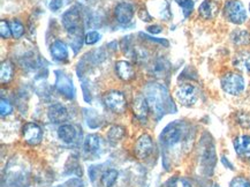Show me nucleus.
<instances>
[{
  "label": "nucleus",
  "instance_id": "1a4fd4ad",
  "mask_svg": "<svg viewBox=\"0 0 250 187\" xmlns=\"http://www.w3.org/2000/svg\"><path fill=\"white\" fill-rule=\"evenodd\" d=\"M201 164L208 172L212 173L213 166L216 164V151H214L213 143L211 140L202 141V150H201Z\"/></svg>",
  "mask_w": 250,
  "mask_h": 187
},
{
  "label": "nucleus",
  "instance_id": "393cba45",
  "mask_svg": "<svg viewBox=\"0 0 250 187\" xmlns=\"http://www.w3.org/2000/svg\"><path fill=\"white\" fill-rule=\"evenodd\" d=\"M124 135L125 128L123 126H119V125H114L107 132V139L111 142H118V141H120L124 138Z\"/></svg>",
  "mask_w": 250,
  "mask_h": 187
},
{
  "label": "nucleus",
  "instance_id": "4c0bfd02",
  "mask_svg": "<svg viewBox=\"0 0 250 187\" xmlns=\"http://www.w3.org/2000/svg\"><path fill=\"white\" fill-rule=\"evenodd\" d=\"M140 36H143V37L148 38V40L152 41V42H157V43L164 44L165 47H167V45H168V42H167V41H165V40H156V38H153V37H150V36H148V35H146V34H143V33H140Z\"/></svg>",
  "mask_w": 250,
  "mask_h": 187
},
{
  "label": "nucleus",
  "instance_id": "f257e3e1",
  "mask_svg": "<svg viewBox=\"0 0 250 187\" xmlns=\"http://www.w3.org/2000/svg\"><path fill=\"white\" fill-rule=\"evenodd\" d=\"M159 140L167 153L173 149L184 150L190 142V127L182 120L173 121L163 130Z\"/></svg>",
  "mask_w": 250,
  "mask_h": 187
},
{
  "label": "nucleus",
  "instance_id": "ddd939ff",
  "mask_svg": "<svg viewBox=\"0 0 250 187\" xmlns=\"http://www.w3.org/2000/svg\"><path fill=\"white\" fill-rule=\"evenodd\" d=\"M114 15L120 24H128L134 18V7L128 2H120L114 9Z\"/></svg>",
  "mask_w": 250,
  "mask_h": 187
},
{
  "label": "nucleus",
  "instance_id": "9b49d317",
  "mask_svg": "<svg viewBox=\"0 0 250 187\" xmlns=\"http://www.w3.org/2000/svg\"><path fill=\"white\" fill-rule=\"evenodd\" d=\"M153 149H155V144H153L151 137L148 134L141 135L135 144V155L137 156V159H148L150 155L153 153Z\"/></svg>",
  "mask_w": 250,
  "mask_h": 187
},
{
  "label": "nucleus",
  "instance_id": "a878e982",
  "mask_svg": "<svg viewBox=\"0 0 250 187\" xmlns=\"http://www.w3.org/2000/svg\"><path fill=\"white\" fill-rule=\"evenodd\" d=\"M9 25H11V30H12V36L14 38H21L22 35L24 34V27L23 24L21 23L19 20H12L9 22Z\"/></svg>",
  "mask_w": 250,
  "mask_h": 187
},
{
  "label": "nucleus",
  "instance_id": "7c9ffc66",
  "mask_svg": "<svg viewBox=\"0 0 250 187\" xmlns=\"http://www.w3.org/2000/svg\"><path fill=\"white\" fill-rule=\"evenodd\" d=\"M168 63L166 60H157L155 63V65H152V72H155L157 74H162L165 73L168 69Z\"/></svg>",
  "mask_w": 250,
  "mask_h": 187
},
{
  "label": "nucleus",
  "instance_id": "c756f323",
  "mask_svg": "<svg viewBox=\"0 0 250 187\" xmlns=\"http://www.w3.org/2000/svg\"><path fill=\"white\" fill-rule=\"evenodd\" d=\"M13 112V106L9 101L5 98H1V101H0V115H1V117H5V116H8L11 115Z\"/></svg>",
  "mask_w": 250,
  "mask_h": 187
},
{
  "label": "nucleus",
  "instance_id": "f03ea898",
  "mask_svg": "<svg viewBox=\"0 0 250 187\" xmlns=\"http://www.w3.org/2000/svg\"><path fill=\"white\" fill-rule=\"evenodd\" d=\"M146 93L150 110H152L158 118L163 117L172 108L175 109L172 104L168 90L165 86L159 85V83H150L146 86Z\"/></svg>",
  "mask_w": 250,
  "mask_h": 187
},
{
  "label": "nucleus",
  "instance_id": "473e14b6",
  "mask_svg": "<svg viewBox=\"0 0 250 187\" xmlns=\"http://www.w3.org/2000/svg\"><path fill=\"white\" fill-rule=\"evenodd\" d=\"M99 40H101V34H99L98 31H95V30L89 31V33L84 36V42H85V44H88V45H94L97 43Z\"/></svg>",
  "mask_w": 250,
  "mask_h": 187
},
{
  "label": "nucleus",
  "instance_id": "423d86ee",
  "mask_svg": "<svg viewBox=\"0 0 250 187\" xmlns=\"http://www.w3.org/2000/svg\"><path fill=\"white\" fill-rule=\"evenodd\" d=\"M103 103L108 110L114 114H124L127 108V101L125 95L118 90H112L103 96Z\"/></svg>",
  "mask_w": 250,
  "mask_h": 187
},
{
  "label": "nucleus",
  "instance_id": "7ed1b4c3",
  "mask_svg": "<svg viewBox=\"0 0 250 187\" xmlns=\"http://www.w3.org/2000/svg\"><path fill=\"white\" fill-rule=\"evenodd\" d=\"M62 22L63 28L66 29L67 34L72 41V47L74 49V52H78L79 49H81L82 42L84 38L82 36L83 33V24L81 20V14L76 7H73L66 11L62 14Z\"/></svg>",
  "mask_w": 250,
  "mask_h": 187
},
{
  "label": "nucleus",
  "instance_id": "f704fd0d",
  "mask_svg": "<svg viewBox=\"0 0 250 187\" xmlns=\"http://www.w3.org/2000/svg\"><path fill=\"white\" fill-rule=\"evenodd\" d=\"M62 6V0H51L50 2V8L52 9L53 12L59 11Z\"/></svg>",
  "mask_w": 250,
  "mask_h": 187
},
{
  "label": "nucleus",
  "instance_id": "39448f33",
  "mask_svg": "<svg viewBox=\"0 0 250 187\" xmlns=\"http://www.w3.org/2000/svg\"><path fill=\"white\" fill-rule=\"evenodd\" d=\"M224 15L227 21L232 22L234 24L245 23L248 19L245 5L240 0H227L224 6Z\"/></svg>",
  "mask_w": 250,
  "mask_h": 187
},
{
  "label": "nucleus",
  "instance_id": "6e6552de",
  "mask_svg": "<svg viewBox=\"0 0 250 187\" xmlns=\"http://www.w3.org/2000/svg\"><path fill=\"white\" fill-rule=\"evenodd\" d=\"M56 88L62 93L66 98L73 99L75 96V88L73 85V80L68 74L62 70H56Z\"/></svg>",
  "mask_w": 250,
  "mask_h": 187
},
{
  "label": "nucleus",
  "instance_id": "c85d7f7f",
  "mask_svg": "<svg viewBox=\"0 0 250 187\" xmlns=\"http://www.w3.org/2000/svg\"><path fill=\"white\" fill-rule=\"evenodd\" d=\"M229 187H250V180L242 176L235 177L230 180Z\"/></svg>",
  "mask_w": 250,
  "mask_h": 187
},
{
  "label": "nucleus",
  "instance_id": "f3484780",
  "mask_svg": "<svg viewBox=\"0 0 250 187\" xmlns=\"http://www.w3.org/2000/svg\"><path fill=\"white\" fill-rule=\"evenodd\" d=\"M232 64L240 72L250 73V51L242 50L236 52L233 57Z\"/></svg>",
  "mask_w": 250,
  "mask_h": 187
},
{
  "label": "nucleus",
  "instance_id": "ea45409f",
  "mask_svg": "<svg viewBox=\"0 0 250 187\" xmlns=\"http://www.w3.org/2000/svg\"><path fill=\"white\" fill-rule=\"evenodd\" d=\"M213 187H219V186H217V185H216V186H213Z\"/></svg>",
  "mask_w": 250,
  "mask_h": 187
},
{
  "label": "nucleus",
  "instance_id": "20e7f679",
  "mask_svg": "<svg viewBox=\"0 0 250 187\" xmlns=\"http://www.w3.org/2000/svg\"><path fill=\"white\" fill-rule=\"evenodd\" d=\"M220 85L224 92L232 96L241 95L246 89L245 77L235 72H227L224 74L220 80Z\"/></svg>",
  "mask_w": 250,
  "mask_h": 187
},
{
  "label": "nucleus",
  "instance_id": "6ab92c4d",
  "mask_svg": "<svg viewBox=\"0 0 250 187\" xmlns=\"http://www.w3.org/2000/svg\"><path fill=\"white\" fill-rule=\"evenodd\" d=\"M50 52L53 59L56 61H59V63L68 60V47H67V45L63 43L62 41L53 42V43L51 44Z\"/></svg>",
  "mask_w": 250,
  "mask_h": 187
},
{
  "label": "nucleus",
  "instance_id": "b1692460",
  "mask_svg": "<svg viewBox=\"0 0 250 187\" xmlns=\"http://www.w3.org/2000/svg\"><path fill=\"white\" fill-rule=\"evenodd\" d=\"M118 176H119V173H118V171L114 169L105 171V172L103 173L102 179H101L102 185L104 187H112L115 184V182H117Z\"/></svg>",
  "mask_w": 250,
  "mask_h": 187
},
{
  "label": "nucleus",
  "instance_id": "dca6fc26",
  "mask_svg": "<svg viewBox=\"0 0 250 187\" xmlns=\"http://www.w3.org/2000/svg\"><path fill=\"white\" fill-rule=\"evenodd\" d=\"M219 12V6L214 0H204L198 7V14L203 20H212Z\"/></svg>",
  "mask_w": 250,
  "mask_h": 187
},
{
  "label": "nucleus",
  "instance_id": "e433bc0d",
  "mask_svg": "<svg viewBox=\"0 0 250 187\" xmlns=\"http://www.w3.org/2000/svg\"><path fill=\"white\" fill-rule=\"evenodd\" d=\"M139 14H140V18L142 19L143 21L148 22V21H151L152 20V17L149 14L148 11H144V9H142V11H140Z\"/></svg>",
  "mask_w": 250,
  "mask_h": 187
},
{
  "label": "nucleus",
  "instance_id": "2eb2a0df",
  "mask_svg": "<svg viewBox=\"0 0 250 187\" xmlns=\"http://www.w3.org/2000/svg\"><path fill=\"white\" fill-rule=\"evenodd\" d=\"M133 111L139 120L146 122L150 112V106L146 98L143 96H137L133 102Z\"/></svg>",
  "mask_w": 250,
  "mask_h": 187
},
{
  "label": "nucleus",
  "instance_id": "9d476101",
  "mask_svg": "<svg viewBox=\"0 0 250 187\" xmlns=\"http://www.w3.org/2000/svg\"><path fill=\"white\" fill-rule=\"evenodd\" d=\"M24 141L30 146H37L43 139V131L36 122H27L22 128Z\"/></svg>",
  "mask_w": 250,
  "mask_h": 187
},
{
  "label": "nucleus",
  "instance_id": "4468645a",
  "mask_svg": "<svg viewBox=\"0 0 250 187\" xmlns=\"http://www.w3.org/2000/svg\"><path fill=\"white\" fill-rule=\"evenodd\" d=\"M115 73L125 82L130 81L135 77V70L129 61L126 60H119L115 63Z\"/></svg>",
  "mask_w": 250,
  "mask_h": 187
},
{
  "label": "nucleus",
  "instance_id": "0eeeda50",
  "mask_svg": "<svg viewBox=\"0 0 250 187\" xmlns=\"http://www.w3.org/2000/svg\"><path fill=\"white\" fill-rule=\"evenodd\" d=\"M174 95L178 102L182 105L193 106L198 99V90L191 83H184L176 88Z\"/></svg>",
  "mask_w": 250,
  "mask_h": 187
},
{
  "label": "nucleus",
  "instance_id": "a211bd4d",
  "mask_svg": "<svg viewBox=\"0 0 250 187\" xmlns=\"http://www.w3.org/2000/svg\"><path fill=\"white\" fill-rule=\"evenodd\" d=\"M47 116H49L51 122L59 124V122H63L68 119V111L65 106L57 103V104L50 106L49 110H47Z\"/></svg>",
  "mask_w": 250,
  "mask_h": 187
},
{
  "label": "nucleus",
  "instance_id": "c9c22d12",
  "mask_svg": "<svg viewBox=\"0 0 250 187\" xmlns=\"http://www.w3.org/2000/svg\"><path fill=\"white\" fill-rule=\"evenodd\" d=\"M148 31L150 34H153V35H156V34H160L163 31V27L162 25H159V24H152V25H149L148 28Z\"/></svg>",
  "mask_w": 250,
  "mask_h": 187
},
{
  "label": "nucleus",
  "instance_id": "aec40b11",
  "mask_svg": "<svg viewBox=\"0 0 250 187\" xmlns=\"http://www.w3.org/2000/svg\"><path fill=\"white\" fill-rule=\"evenodd\" d=\"M58 137L65 143H72L76 138V131L72 125H62L58 128Z\"/></svg>",
  "mask_w": 250,
  "mask_h": 187
},
{
  "label": "nucleus",
  "instance_id": "f8f14e48",
  "mask_svg": "<svg viewBox=\"0 0 250 187\" xmlns=\"http://www.w3.org/2000/svg\"><path fill=\"white\" fill-rule=\"evenodd\" d=\"M234 149L240 159L250 163V137L249 135H240L233 141Z\"/></svg>",
  "mask_w": 250,
  "mask_h": 187
},
{
  "label": "nucleus",
  "instance_id": "4be33fe9",
  "mask_svg": "<svg viewBox=\"0 0 250 187\" xmlns=\"http://www.w3.org/2000/svg\"><path fill=\"white\" fill-rule=\"evenodd\" d=\"M230 41L235 45H249L250 44V33L246 29H236L230 34Z\"/></svg>",
  "mask_w": 250,
  "mask_h": 187
},
{
  "label": "nucleus",
  "instance_id": "412c9836",
  "mask_svg": "<svg viewBox=\"0 0 250 187\" xmlns=\"http://www.w3.org/2000/svg\"><path fill=\"white\" fill-rule=\"evenodd\" d=\"M102 139L98 137L97 134H89L86 135L84 140V150L85 153L89 154H96L101 149Z\"/></svg>",
  "mask_w": 250,
  "mask_h": 187
},
{
  "label": "nucleus",
  "instance_id": "5701e85b",
  "mask_svg": "<svg viewBox=\"0 0 250 187\" xmlns=\"http://www.w3.org/2000/svg\"><path fill=\"white\" fill-rule=\"evenodd\" d=\"M13 74H14V67L9 60H4L0 67V81L2 85H7L12 81Z\"/></svg>",
  "mask_w": 250,
  "mask_h": 187
},
{
  "label": "nucleus",
  "instance_id": "2f4dec72",
  "mask_svg": "<svg viewBox=\"0 0 250 187\" xmlns=\"http://www.w3.org/2000/svg\"><path fill=\"white\" fill-rule=\"evenodd\" d=\"M0 35L5 40H7V38L12 36L11 25H9V23L6 20H1V22H0Z\"/></svg>",
  "mask_w": 250,
  "mask_h": 187
},
{
  "label": "nucleus",
  "instance_id": "72a5a7b5",
  "mask_svg": "<svg viewBox=\"0 0 250 187\" xmlns=\"http://www.w3.org/2000/svg\"><path fill=\"white\" fill-rule=\"evenodd\" d=\"M238 122L243 127L248 126V125H250V116L245 114V112H240V114H238Z\"/></svg>",
  "mask_w": 250,
  "mask_h": 187
},
{
  "label": "nucleus",
  "instance_id": "58836bf2",
  "mask_svg": "<svg viewBox=\"0 0 250 187\" xmlns=\"http://www.w3.org/2000/svg\"><path fill=\"white\" fill-rule=\"evenodd\" d=\"M222 162L224 163V165H226L229 169L233 170V165L229 162V161H226V157H222Z\"/></svg>",
  "mask_w": 250,
  "mask_h": 187
},
{
  "label": "nucleus",
  "instance_id": "bb28decb",
  "mask_svg": "<svg viewBox=\"0 0 250 187\" xmlns=\"http://www.w3.org/2000/svg\"><path fill=\"white\" fill-rule=\"evenodd\" d=\"M166 187H193L190 182L184 177H173L166 183Z\"/></svg>",
  "mask_w": 250,
  "mask_h": 187
},
{
  "label": "nucleus",
  "instance_id": "cd10ccee",
  "mask_svg": "<svg viewBox=\"0 0 250 187\" xmlns=\"http://www.w3.org/2000/svg\"><path fill=\"white\" fill-rule=\"evenodd\" d=\"M175 2L180 6L185 18H188L194 11V0H175Z\"/></svg>",
  "mask_w": 250,
  "mask_h": 187
}]
</instances>
